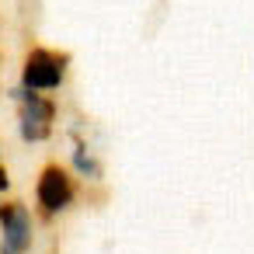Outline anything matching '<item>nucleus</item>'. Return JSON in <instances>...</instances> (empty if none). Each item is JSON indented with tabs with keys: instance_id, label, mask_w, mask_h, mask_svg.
<instances>
[{
	"instance_id": "3",
	"label": "nucleus",
	"mask_w": 254,
	"mask_h": 254,
	"mask_svg": "<svg viewBox=\"0 0 254 254\" xmlns=\"http://www.w3.org/2000/svg\"><path fill=\"white\" fill-rule=\"evenodd\" d=\"M66 53H53V49H32L21 70V84L28 91H53L60 87L63 73H66Z\"/></svg>"
},
{
	"instance_id": "5",
	"label": "nucleus",
	"mask_w": 254,
	"mask_h": 254,
	"mask_svg": "<svg viewBox=\"0 0 254 254\" xmlns=\"http://www.w3.org/2000/svg\"><path fill=\"white\" fill-rule=\"evenodd\" d=\"M73 167H77L84 178H91V181H98V178H101V164L91 157V150H87L84 143H77V146H73Z\"/></svg>"
},
{
	"instance_id": "2",
	"label": "nucleus",
	"mask_w": 254,
	"mask_h": 254,
	"mask_svg": "<svg viewBox=\"0 0 254 254\" xmlns=\"http://www.w3.org/2000/svg\"><path fill=\"white\" fill-rule=\"evenodd\" d=\"M32 212L25 202H0V254H28Z\"/></svg>"
},
{
	"instance_id": "4",
	"label": "nucleus",
	"mask_w": 254,
	"mask_h": 254,
	"mask_svg": "<svg viewBox=\"0 0 254 254\" xmlns=\"http://www.w3.org/2000/svg\"><path fill=\"white\" fill-rule=\"evenodd\" d=\"M35 195H39L42 212H46V216H56V212H63V209H70L77 188H73V178H70L60 164H46L42 174H39Z\"/></svg>"
},
{
	"instance_id": "1",
	"label": "nucleus",
	"mask_w": 254,
	"mask_h": 254,
	"mask_svg": "<svg viewBox=\"0 0 254 254\" xmlns=\"http://www.w3.org/2000/svg\"><path fill=\"white\" fill-rule=\"evenodd\" d=\"M18 105H21V139L28 143H42L49 139L53 132V119H56V105L49 98H42L39 91H28V87H18L14 91Z\"/></svg>"
},
{
	"instance_id": "6",
	"label": "nucleus",
	"mask_w": 254,
	"mask_h": 254,
	"mask_svg": "<svg viewBox=\"0 0 254 254\" xmlns=\"http://www.w3.org/2000/svg\"><path fill=\"white\" fill-rule=\"evenodd\" d=\"M7 185H11V178H7V167L0 164V191H7Z\"/></svg>"
}]
</instances>
